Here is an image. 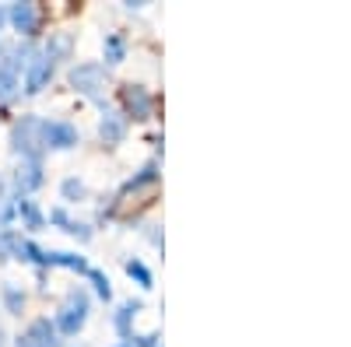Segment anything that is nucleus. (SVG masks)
Here are the masks:
<instances>
[{
	"mask_svg": "<svg viewBox=\"0 0 351 347\" xmlns=\"http://www.w3.org/2000/svg\"><path fill=\"white\" fill-rule=\"evenodd\" d=\"M0 337H4V333H0Z\"/></svg>",
	"mask_w": 351,
	"mask_h": 347,
	"instance_id": "nucleus-13",
	"label": "nucleus"
},
{
	"mask_svg": "<svg viewBox=\"0 0 351 347\" xmlns=\"http://www.w3.org/2000/svg\"><path fill=\"white\" fill-rule=\"evenodd\" d=\"M39 133H43V123L32 120V116H25V120L14 127V148L25 151V155H32V162H36V155H39V148H36Z\"/></svg>",
	"mask_w": 351,
	"mask_h": 347,
	"instance_id": "nucleus-2",
	"label": "nucleus"
},
{
	"mask_svg": "<svg viewBox=\"0 0 351 347\" xmlns=\"http://www.w3.org/2000/svg\"><path fill=\"white\" fill-rule=\"evenodd\" d=\"M81 193H84V186H81V183H74V179H67V183H64V196H67V200H74V196H81Z\"/></svg>",
	"mask_w": 351,
	"mask_h": 347,
	"instance_id": "nucleus-11",
	"label": "nucleus"
},
{
	"mask_svg": "<svg viewBox=\"0 0 351 347\" xmlns=\"http://www.w3.org/2000/svg\"><path fill=\"white\" fill-rule=\"evenodd\" d=\"M8 18L14 21V28H18V32H25V36H32L36 32V21H39V14H36L32 4H14L8 11Z\"/></svg>",
	"mask_w": 351,
	"mask_h": 347,
	"instance_id": "nucleus-5",
	"label": "nucleus"
},
{
	"mask_svg": "<svg viewBox=\"0 0 351 347\" xmlns=\"http://www.w3.org/2000/svg\"><path fill=\"white\" fill-rule=\"evenodd\" d=\"M14 84H18V74L11 67H0V99H8L14 92Z\"/></svg>",
	"mask_w": 351,
	"mask_h": 347,
	"instance_id": "nucleus-8",
	"label": "nucleus"
},
{
	"mask_svg": "<svg viewBox=\"0 0 351 347\" xmlns=\"http://www.w3.org/2000/svg\"><path fill=\"white\" fill-rule=\"evenodd\" d=\"M43 140L53 144V148H71V144L77 140V133L67 123H43Z\"/></svg>",
	"mask_w": 351,
	"mask_h": 347,
	"instance_id": "nucleus-4",
	"label": "nucleus"
},
{
	"mask_svg": "<svg viewBox=\"0 0 351 347\" xmlns=\"http://www.w3.org/2000/svg\"><path fill=\"white\" fill-rule=\"evenodd\" d=\"M14 183H18V190H21V193H28V190H36V186L43 183V172H39V162H25V165L18 168V176H14Z\"/></svg>",
	"mask_w": 351,
	"mask_h": 347,
	"instance_id": "nucleus-6",
	"label": "nucleus"
},
{
	"mask_svg": "<svg viewBox=\"0 0 351 347\" xmlns=\"http://www.w3.org/2000/svg\"><path fill=\"white\" fill-rule=\"evenodd\" d=\"M18 214L28 221V228H39V224H43V214H39L32 204H28V200H21V204H18Z\"/></svg>",
	"mask_w": 351,
	"mask_h": 347,
	"instance_id": "nucleus-9",
	"label": "nucleus"
},
{
	"mask_svg": "<svg viewBox=\"0 0 351 347\" xmlns=\"http://www.w3.org/2000/svg\"><path fill=\"white\" fill-rule=\"evenodd\" d=\"M71 81H74V88H81V92H95V84H99V67L84 64V67H77V70L71 74Z\"/></svg>",
	"mask_w": 351,
	"mask_h": 347,
	"instance_id": "nucleus-7",
	"label": "nucleus"
},
{
	"mask_svg": "<svg viewBox=\"0 0 351 347\" xmlns=\"http://www.w3.org/2000/svg\"><path fill=\"white\" fill-rule=\"evenodd\" d=\"M4 18H8V11H4V8H0V25H4Z\"/></svg>",
	"mask_w": 351,
	"mask_h": 347,
	"instance_id": "nucleus-12",
	"label": "nucleus"
},
{
	"mask_svg": "<svg viewBox=\"0 0 351 347\" xmlns=\"http://www.w3.org/2000/svg\"><path fill=\"white\" fill-rule=\"evenodd\" d=\"M49 74H53V60H46V56H36V60L28 64V77H25V92H28V95H36V92H43V84L49 81Z\"/></svg>",
	"mask_w": 351,
	"mask_h": 347,
	"instance_id": "nucleus-3",
	"label": "nucleus"
},
{
	"mask_svg": "<svg viewBox=\"0 0 351 347\" xmlns=\"http://www.w3.org/2000/svg\"><path fill=\"white\" fill-rule=\"evenodd\" d=\"M4 302H8V309H11V312H21V305H25V295L18 292V287H11V284H8V287H4Z\"/></svg>",
	"mask_w": 351,
	"mask_h": 347,
	"instance_id": "nucleus-10",
	"label": "nucleus"
},
{
	"mask_svg": "<svg viewBox=\"0 0 351 347\" xmlns=\"http://www.w3.org/2000/svg\"><path fill=\"white\" fill-rule=\"evenodd\" d=\"M84 312H88V302L81 298V295H71L67 298V305L56 312V330H64V333H77V326L84 323Z\"/></svg>",
	"mask_w": 351,
	"mask_h": 347,
	"instance_id": "nucleus-1",
	"label": "nucleus"
}]
</instances>
